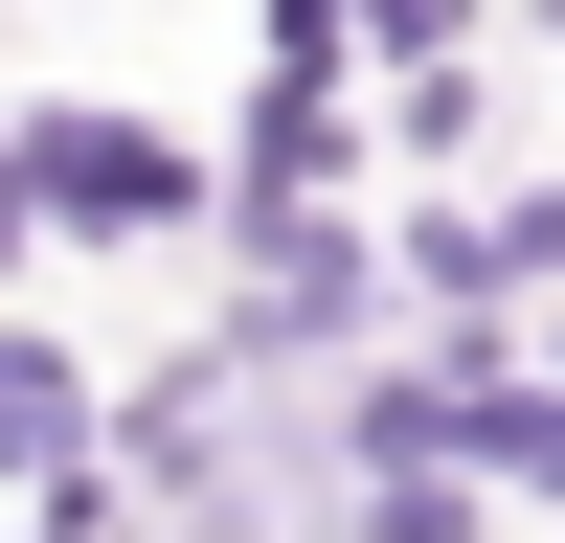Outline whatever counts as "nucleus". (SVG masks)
Returning <instances> with one entry per match:
<instances>
[{
	"mask_svg": "<svg viewBox=\"0 0 565 543\" xmlns=\"http://www.w3.org/2000/svg\"><path fill=\"white\" fill-rule=\"evenodd\" d=\"M23 204H68V226H181V159L114 136V114H45V136H23Z\"/></svg>",
	"mask_w": 565,
	"mask_h": 543,
	"instance_id": "f257e3e1",
	"label": "nucleus"
}]
</instances>
